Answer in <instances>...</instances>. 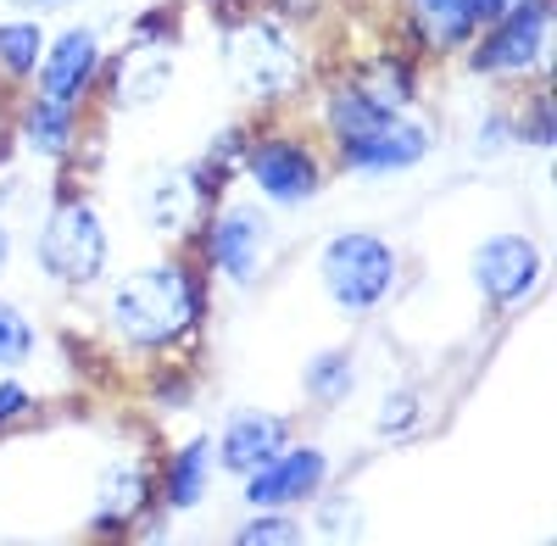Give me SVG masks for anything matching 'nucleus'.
<instances>
[{
  "mask_svg": "<svg viewBox=\"0 0 557 546\" xmlns=\"http://www.w3.org/2000/svg\"><path fill=\"white\" fill-rule=\"evenodd\" d=\"M101 318L128 357H178L207 324V273L190 257L139 262L112 280Z\"/></svg>",
  "mask_w": 557,
  "mask_h": 546,
  "instance_id": "f257e3e1",
  "label": "nucleus"
},
{
  "mask_svg": "<svg viewBox=\"0 0 557 546\" xmlns=\"http://www.w3.org/2000/svg\"><path fill=\"white\" fill-rule=\"evenodd\" d=\"M218 57H223L228 84H235L246 101H257V107H278V101L301 96L307 78H312L301 28L278 7H262V0L223 17Z\"/></svg>",
  "mask_w": 557,
  "mask_h": 546,
  "instance_id": "f03ea898",
  "label": "nucleus"
},
{
  "mask_svg": "<svg viewBox=\"0 0 557 546\" xmlns=\"http://www.w3.org/2000/svg\"><path fill=\"white\" fill-rule=\"evenodd\" d=\"M34 262L57 290H89L107 280L112 268V235L101 207L84 190H62L51 207L39 212V235H34Z\"/></svg>",
  "mask_w": 557,
  "mask_h": 546,
  "instance_id": "7ed1b4c3",
  "label": "nucleus"
},
{
  "mask_svg": "<svg viewBox=\"0 0 557 546\" xmlns=\"http://www.w3.org/2000/svg\"><path fill=\"white\" fill-rule=\"evenodd\" d=\"M318 285L341 318H374L401 285V251L380 229H341L318 251Z\"/></svg>",
  "mask_w": 557,
  "mask_h": 546,
  "instance_id": "20e7f679",
  "label": "nucleus"
},
{
  "mask_svg": "<svg viewBox=\"0 0 557 546\" xmlns=\"http://www.w3.org/2000/svg\"><path fill=\"white\" fill-rule=\"evenodd\" d=\"M240 178L257 190L262 207L296 212V207L318 201L323 185H330V151L301 128H268V134H251L246 140Z\"/></svg>",
  "mask_w": 557,
  "mask_h": 546,
  "instance_id": "39448f33",
  "label": "nucleus"
},
{
  "mask_svg": "<svg viewBox=\"0 0 557 546\" xmlns=\"http://www.w3.org/2000/svg\"><path fill=\"white\" fill-rule=\"evenodd\" d=\"M201 273L218 285H257L268 273V257H273V207L262 201H212V212L201 218Z\"/></svg>",
  "mask_w": 557,
  "mask_h": 546,
  "instance_id": "423d86ee",
  "label": "nucleus"
},
{
  "mask_svg": "<svg viewBox=\"0 0 557 546\" xmlns=\"http://www.w3.org/2000/svg\"><path fill=\"white\" fill-rule=\"evenodd\" d=\"M474 78H507V84H541L552 67V0H513L496 23L474 34L469 51Z\"/></svg>",
  "mask_w": 557,
  "mask_h": 546,
  "instance_id": "0eeeda50",
  "label": "nucleus"
},
{
  "mask_svg": "<svg viewBox=\"0 0 557 546\" xmlns=\"http://www.w3.org/2000/svg\"><path fill=\"white\" fill-rule=\"evenodd\" d=\"M469 273H474V290L491 312H513L546 285V251L524 229H496L474 246Z\"/></svg>",
  "mask_w": 557,
  "mask_h": 546,
  "instance_id": "6e6552de",
  "label": "nucleus"
},
{
  "mask_svg": "<svg viewBox=\"0 0 557 546\" xmlns=\"http://www.w3.org/2000/svg\"><path fill=\"white\" fill-rule=\"evenodd\" d=\"M101 67H107V39H101V28L67 23L62 34H45V57H39L28 89H34V96H45V101L84 107L89 96H96V84H101Z\"/></svg>",
  "mask_w": 557,
  "mask_h": 546,
  "instance_id": "1a4fd4ad",
  "label": "nucleus"
},
{
  "mask_svg": "<svg viewBox=\"0 0 557 546\" xmlns=\"http://www.w3.org/2000/svg\"><path fill=\"white\" fill-rule=\"evenodd\" d=\"M435 151V128L430 117H418V112H391L380 128H368L362 140L330 151L351 178H401L412 167H424V157Z\"/></svg>",
  "mask_w": 557,
  "mask_h": 546,
  "instance_id": "9d476101",
  "label": "nucleus"
},
{
  "mask_svg": "<svg viewBox=\"0 0 557 546\" xmlns=\"http://www.w3.org/2000/svg\"><path fill=\"white\" fill-rule=\"evenodd\" d=\"M323 485H330V451L312 446V440H285L262 469H251L240 480L246 508H285V513L312 508V496Z\"/></svg>",
  "mask_w": 557,
  "mask_h": 546,
  "instance_id": "9b49d317",
  "label": "nucleus"
},
{
  "mask_svg": "<svg viewBox=\"0 0 557 546\" xmlns=\"http://www.w3.org/2000/svg\"><path fill=\"white\" fill-rule=\"evenodd\" d=\"M96 89L107 96L112 112H151L157 101H168V89H173V45L128 34L123 51L107 57Z\"/></svg>",
  "mask_w": 557,
  "mask_h": 546,
  "instance_id": "f8f14e48",
  "label": "nucleus"
},
{
  "mask_svg": "<svg viewBox=\"0 0 557 546\" xmlns=\"http://www.w3.org/2000/svg\"><path fill=\"white\" fill-rule=\"evenodd\" d=\"M212 201H223V196H212L201 185V173L190 162V167H168V173L151 178L146 201H139V218H146V229L162 235V240H190L201 229V218L212 212Z\"/></svg>",
  "mask_w": 557,
  "mask_h": 546,
  "instance_id": "ddd939ff",
  "label": "nucleus"
},
{
  "mask_svg": "<svg viewBox=\"0 0 557 546\" xmlns=\"http://www.w3.org/2000/svg\"><path fill=\"white\" fill-rule=\"evenodd\" d=\"M290 440V419H278L273 407H235L218 435H212V451H218V469L246 480L251 469H262L278 446Z\"/></svg>",
  "mask_w": 557,
  "mask_h": 546,
  "instance_id": "4468645a",
  "label": "nucleus"
},
{
  "mask_svg": "<svg viewBox=\"0 0 557 546\" xmlns=\"http://www.w3.org/2000/svg\"><path fill=\"white\" fill-rule=\"evenodd\" d=\"M401 34L412 57H462L480 23L469 0H401Z\"/></svg>",
  "mask_w": 557,
  "mask_h": 546,
  "instance_id": "2eb2a0df",
  "label": "nucleus"
},
{
  "mask_svg": "<svg viewBox=\"0 0 557 546\" xmlns=\"http://www.w3.org/2000/svg\"><path fill=\"white\" fill-rule=\"evenodd\" d=\"M12 140L34 162H73L78 157V140H84V107L28 96L17 107V117H12Z\"/></svg>",
  "mask_w": 557,
  "mask_h": 546,
  "instance_id": "dca6fc26",
  "label": "nucleus"
},
{
  "mask_svg": "<svg viewBox=\"0 0 557 546\" xmlns=\"http://www.w3.org/2000/svg\"><path fill=\"white\" fill-rule=\"evenodd\" d=\"M157 508V474L146 463H112L96 480V502H89V530L96 535H123L134 524H146Z\"/></svg>",
  "mask_w": 557,
  "mask_h": 546,
  "instance_id": "f3484780",
  "label": "nucleus"
},
{
  "mask_svg": "<svg viewBox=\"0 0 557 546\" xmlns=\"http://www.w3.org/2000/svg\"><path fill=\"white\" fill-rule=\"evenodd\" d=\"M380 112H412L424 96V57H412L407 45H380L374 57H362L346 73Z\"/></svg>",
  "mask_w": 557,
  "mask_h": 546,
  "instance_id": "a211bd4d",
  "label": "nucleus"
},
{
  "mask_svg": "<svg viewBox=\"0 0 557 546\" xmlns=\"http://www.w3.org/2000/svg\"><path fill=\"white\" fill-rule=\"evenodd\" d=\"M212 480H218L212 435H190V440L168 446V458L157 469V502L168 513H196L207 496H212Z\"/></svg>",
  "mask_w": 557,
  "mask_h": 546,
  "instance_id": "6ab92c4d",
  "label": "nucleus"
},
{
  "mask_svg": "<svg viewBox=\"0 0 557 546\" xmlns=\"http://www.w3.org/2000/svg\"><path fill=\"white\" fill-rule=\"evenodd\" d=\"M385 117H391V112H380L351 78H335V84L318 89V134H323V146H330V151L362 140V134L380 128Z\"/></svg>",
  "mask_w": 557,
  "mask_h": 546,
  "instance_id": "aec40b11",
  "label": "nucleus"
},
{
  "mask_svg": "<svg viewBox=\"0 0 557 546\" xmlns=\"http://www.w3.org/2000/svg\"><path fill=\"white\" fill-rule=\"evenodd\" d=\"M357 390V357L346 346H323L307 357V369H301V396L312 407H346Z\"/></svg>",
  "mask_w": 557,
  "mask_h": 546,
  "instance_id": "412c9836",
  "label": "nucleus"
},
{
  "mask_svg": "<svg viewBox=\"0 0 557 546\" xmlns=\"http://www.w3.org/2000/svg\"><path fill=\"white\" fill-rule=\"evenodd\" d=\"M39 57H45V23L28 17V12L0 17V84L23 89V84L34 78Z\"/></svg>",
  "mask_w": 557,
  "mask_h": 546,
  "instance_id": "4be33fe9",
  "label": "nucleus"
},
{
  "mask_svg": "<svg viewBox=\"0 0 557 546\" xmlns=\"http://www.w3.org/2000/svg\"><path fill=\"white\" fill-rule=\"evenodd\" d=\"M39 357V324L17 307V301H0V374H17Z\"/></svg>",
  "mask_w": 557,
  "mask_h": 546,
  "instance_id": "5701e85b",
  "label": "nucleus"
},
{
  "mask_svg": "<svg viewBox=\"0 0 557 546\" xmlns=\"http://www.w3.org/2000/svg\"><path fill=\"white\" fill-rule=\"evenodd\" d=\"M312 530L307 535H318V541H357L362 535V502L357 496H346V491H335L330 496V485H323L318 496H312Z\"/></svg>",
  "mask_w": 557,
  "mask_h": 546,
  "instance_id": "b1692460",
  "label": "nucleus"
},
{
  "mask_svg": "<svg viewBox=\"0 0 557 546\" xmlns=\"http://www.w3.org/2000/svg\"><path fill=\"white\" fill-rule=\"evenodd\" d=\"M307 524L285 508H251V519L235 530V546H301Z\"/></svg>",
  "mask_w": 557,
  "mask_h": 546,
  "instance_id": "393cba45",
  "label": "nucleus"
},
{
  "mask_svg": "<svg viewBox=\"0 0 557 546\" xmlns=\"http://www.w3.org/2000/svg\"><path fill=\"white\" fill-rule=\"evenodd\" d=\"M507 117H513V140H524V146H535V151H552V146H557V112H552L546 78L530 89V101H524L519 112H507Z\"/></svg>",
  "mask_w": 557,
  "mask_h": 546,
  "instance_id": "a878e982",
  "label": "nucleus"
},
{
  "mask_svg": "<svg viewBox=\"0 0 557 546\" xmlns=\"http://www.w3.org/2000/svg\"><path fill=\"white\" fill-rule=\"evenodd\" d=\"M418 413H424V401H418V390H407V385H396L385 401H380V413H374V430L380 435H407L412 424H418Z\"/></svg>",
  "mask_w": 557,
  "mask_h": 546,
  "instance_id": "bb28decb",
  "label": "nucleus"
},
{
  "mask_svg": "<svg viewBox=\"0 0 557 546\" xmlns=\"http://www.w3.org/2000/svg\"><path fill=\"white\" fill-rule=\"evenodd\" d=\"M34 413H39V390L17 374H0V430H17Z\"/></svg>",
  "mask_w": 557,
  "mask_h": 546,
  "instance_id": "cd10ccee",
  "label": "nucleus"
},
{
  "mask_svg": "<svg viewBox=\"0 0 557 546\" xmlns=\"http://www.w3.org/2000/svg\"><path fill=\"white\" fill-rule=\"evenodd\" d=\"M134 39H178V17H173V7H151V12H139L134 17Z\"/></svg>",
  "mask_w": 557,
  "mask_h": 546,
  "instance_id": "c85d7f7f",
  "label": "nucleus"
},
{
  "mask_svg": "<svg viewBox=\"0 0 557 546\" xmlns=\"http://www.w3.org/2000/svg\"><path fill=\"white\" fill-rule=\"evenodd\" d=\"M502 146H513V117H507V112H491L485 128H480V140H474V151H480V157H496Z\"/></svg>",
  "mask_w": 557,
  "mask_h": 546,
  "instance_id": "c756f323",
  "label": "nucleus"
},
{
  "mask_svg": "<svg viewBox=\"0 0 557 546\" xmlns=\"http://www.w3.org/2000/svg\"><path fill=\"white\" fill-rule=\"evenodd\" d=\"M12 12H28V17H51V12H67V7H84V0H7Z\"/></svg>",
  "mask_w": 557,
  "mask_h": 546,
  "instance_id": "7c9ffc66",
  "label": "nucleus"
},
{
  "mask_svg": "<svg viewBox=\"0 0 557 546\" xmlns=\"http://www.w3.org/2000/svg\"><path fill=\"white\" fill-rule=\"evenodd\" d=\"M12 257H17V240H12V223L0 218V280L12 273Z\"/></svg>",
  "mask_w": 557,
  "mask_h": 546,
  "instance_id": "2f4dec72",
  "label": "nucleus"
},
{
  "mask_svg": "<svg viewBox=\"0 0 557 546\" xmlns=\"http://www.w3.org/2000/svg\"><path fill=\"white\" fill-rule=\"evenodd\" d=\"M469 7H474V23L485 28V23H496L507 7H513V0H469Z\"/></svg>",
  "mask_w": 557,
  "mask_h": 546,
  "instance_id": "473e14b6",
  "label": "nucleus"
},
{
  "mask_svg": "<svg viewBox=\"0 0 557 546\" xmlns=\"http://www.w3.org/2000/svg\"><path fill=\"white\" fill-rule=\"evenodd\" d=\"M196 7H212V12H240V7H257V0H196Z\"/></svg>",
  "mask_w": 557,
  "mask_h": 546,
  "instance_id": "72a5a7b5",
  "label": "nucleus"
}]
</instances>
